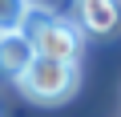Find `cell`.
Here are the masks:
<instances>
[{
  "label": "cell",
  "mask_w": 121,
  "mask_h": 117,
  "mask_svg": "<svg viewBox=\"0 0 121 117\" xmlns=\"http://www.w3.org/2000/svg\"><path fill=\"white\" fill-rule=\"evenodd\" d=\"M20 32L32 40L36 56H48V61L77 65V61H81V52H85V32H81L73 20H60L56 12H48V8H36V4H28Z\"/></svg>",
  "instance_id": "6da1fadb"
},
{
  "label": "cell",
  "mask_w": 121,
  "mask_h": 117,
  "mask_svg": "<svg viewBox=\"0 0 121 117\" xmlns=\"http://www.w3.org/2000/svg\"><path fill=\"white\" fill-rule=\"evenodd\" d=\"M16 85H20V93H24L28 101H36V105H60V101H69L73 89H77V65L36 56Z\"/></svg>",
  "instance_id": "7a4b0ae2"
},
{
  "label": "cell",
  "mask_w": 121,
  "mask_h": 117,
  "mask_svg": "<svg viewBox=\"0 0 121 117\" xmlns=\"http://www.w3.org/2000/svg\"><path fill=\"white\" fill-rule=\"evenodd\" d=\"M77 28L85 36H113L121 28V0H77Z\"/></svg>",
  "instance_id": "3957f363"
},
{
  "label": "cell",
  "mask_w": 121,
  "mask_h": 117,
  "mask_svg": "<svg viewBox=\"0 0 121 117\" xmlns=\"http://www.w3.org/2000/svg\"><path fill=\"white\" fill-rule=\"evenodd\" d=\"M32 61H36V48H32V40H28L20 28H16V32H0V77L20 81Z\"/></svg>",
  "instance_id": "277c9868"
},
{
  "label": "cell",
  "mask_w": 121,
  "mask_h": 117,
  "mask_svg": "<svg viewBox=\"0 0 121 117\" xmlns=\"http://www.w3.org/2000/svg\"><path fill=\"white\" fill-rule=\"evenodd\" d=\"M28 0H0V32H16L24 24Z\"/></svg>",
  "instance_id": "5b68a950"
}]
</instances>
